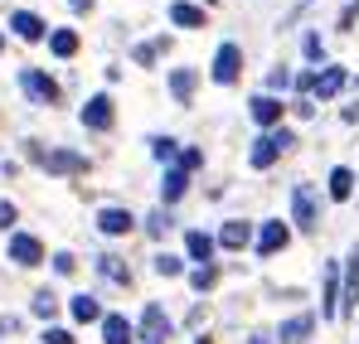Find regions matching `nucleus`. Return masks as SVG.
Returning <instances> with one entry per match:
<instances>
[{
    "label": "nucleus",
    "mask_w": 359,
    "mask_h": 344,
    "mask_svg": "<svg viewBox=\"0 0 359 344\" xmlns=\"http://www.w3.org/2000/svg\"><path fill=\"white\" fill-rule=\"evenodd\" d=\"M292 146H297V136H292L287 126H277V131H262V136L252 141V156H248V160H252V170H267V165H272L277 156H287Z\"/></svg>",
    "instance_id": "f257e3e1"
},
{
    "label": "nucleus",
    "mask_w": 359,
    "mask_h": 344,
    "mask_svg": "<svg viewBox=\"0 0 359 344\" xmlns=\"http://www.w3.org/2000/svg\"><path fill=\"white\" fill-rule=\"evenodd\" d=\"M20 88H25V97L39 102V107L59 102V83H54L49 73H39V68H25V73H20Z\"/></svg>",
    "instance_id": "f03ea898"
},
{
    "label": "nucleus",
    "mask_w": 359,
    "mask_h": 344,
    "mask_svg": "<svg viewBox=\"0 0 359 344\" xmlns=\"http://www.w3.org/2000/svg\"><path fill=\"white\" fill-rule=\"evenodd\" d=\"M292 214H297V223L306 233L320 228V204H316V189H311V184H297V189H292Z\"/></svg>",
    "instance_id": "7ed1b4c3"
},
{
    "label": "nucleus",
    "mask_w": 359,
    "mask_h": 344,
    "mask_svg": "<svg viewBox=\"0 0 359 344\" xmlns=\"http://www.w3.org/2000/svg\"><path fill=\"white\" fill-rule=\"evenodd\" d=\"M170 330H175V325H170L165 305H156V301H151V305H146V315H141V340H146V344H165V340H170Z\"/></svg>",
    "instance_id": "20e7f679"
},
{
    "label": "nucleus",
    "mask_w": 359,
    "mask_h": 344,
    "mask_svg": "<svg viewBox=\"0 0 359 344\" xmlns=\"http://www.w3.org/2000/svg\"><path fill=\"white\" fill-rule=\"evenodd\" d=\"M10 262H20V267H39V262H44V242L29 238V233H10Z\"/></svg>",
    "instance_id": "39448f33"
},
{
    "label": "nucleus",
    "mask_w": 359,
    "mask_h": 344,
    "mask_svg": "<svg viewBox=\"0 0 359 344\" xmlns=\"http://www.w3.org/2000/svg\"><path fill=\"white\" fill-rule=\"evenodd\" d=\"M238 68H243V49L238 44H224L219 54H214V83H238Z\"/></svg>",
    "instance_id": "423d86ee"
},
{
    "label": "nucleus",
    "mask_w": 359,
    "mask_h": 344,
    "mask_svg": "<svg viewBox=\"0 0 359 344\" xmlns=\"http://www.w3.org/2000/svg\"><path fill=\"white\" fill-rule=\"evenodd\" d=\"M34 160H39L44 170H54V174H78V170H88V160H83V156H73V151H34Z\"/></svg>",
    "instance_id": "0eeeda50"
},
{
    "label": "nucleus",
    "mask_w": 359,
    "mask_h": 344,
    "mask_svg": "<svg viewBox=\"0 0 359 344\" xmlns=\"http://www.w3.org/2000/svg\"><path fill=\"white\" fill-rule=\"evenodd\" d=\"M248 112H252V121H257V126H272V131H277V121H282V112H287V107H282L272 92H257Z\"/></svg>",
    "instance_id": "6e6552de"
},
{
    "label": "nucleus",
    "mask_w": 359,
    "mask_h": 344,
    "mask_svg": "<svg viewBox=\"0 0 359 344\" xmlns=\"http://www.w3.org/2000/svg\"><path fill=\"white\" fill-rule=\"evenodd\" d=\"M83 126H93V131H112V97H88V107H83Z\"/></svg>",
    "instance_id": "1a4fd4ad"
},
{
    "label": "nucleus",
    "mask_w": 359,
    "mask_h": 344,
    "mask_svg": "<svg viewBox=\"0 0 359 344\" xmlns=\"http://www.w3.org/2000/svg\"><path fill=\"white\" fill-rule=\"evenodd\" d=\"M287 242H292V233H287V223H262V233H257V252H262V257L282 252Z\"/></svg>",
    "instance_id": "9d476101"
},
{
    "label": "nucleus",
    "mask_w": 359,
    "mask_h": 344,
    "mask_svg": "<svg viewBox=\"0 0 359 344\" xmlns=\"http://www.w3.org/2000/svg\"><path fill=\"white\" fill-rule=\"evenodd\" d=\"M97 228L107 233V238H121V233L136 228V219H131L126 209H102V214H97Z\"/></svg>",
    "instance_id": "9b49d317"
},
{
    "label": "nucleus",
    "mask_w": 359,
    "mask_h": 344,
    "mask_svg": "<svg viewBox=\"0 0 359 344\" xmlns=\"http://www.w3.org/2000/svg\"><path fill=\"white\" fill-rule=\"evenodd\" d=\"M10 29H15L20 39H29V44H34V39H44V20H39V15H29V10H15V15H10Z\"/></svg>",
    "instance_id": "f8f14e48"
},
{
    "label": "nucleus",
    "mask_w": 359,
    "mask_h": 344,
    "mask_svg": "<svg viewBox=\"0 0 359 344\" xmlns=\"http://www.w3.org/2000/svg\"><path fill=\"white\" fill-rule=\"evenodd\" d=\"M184 247H189V257H194L199 267H204V262L214 257V238H209L204 228H189V233H184Z\"/></svg>",
    "instance_id": "ddd939ff"
},
{
    "label": "nucleus",
    "mask_w": 359,
    "mask_h": 344,
    "mask_svg": "<svg viewBox=\"0 0 359 344\" xmlns=\"http://www.w3.org/2000/svg\"><path fill=\"white\" fill-rule=\"evenodd\" d=\"M345 88V68H325V73H316V88H311V97H335Z\"/></svg>",
    "instance_id": "4468645a"
},
{
    "label": "nucleus",
    "mask_w": 359,
    "mask_h": 344,
    "mask_svg": "<svg viewBox=\"0 0 359 344\" xmlns=\"http://www.w3.org/2000/svg\"><path fill=\"white\" fill-rule=\"evenodd\" d=\"M311 330H316V320H311V315H292V320L277 330V340H282V344H301Z\"/></svg>",
    "instance_id": "2eb2a0df"
},
{
    "label": "nucleus",
    "mask_w": 359,
    "mask_h": 344,
    "mask_svg": "<svg viewBox=\"0 0 359 344\" xmlns=\"http://www.w3.org/2000/svg\"><path fill=\"white\" fill-rule=\"evenodd\" d=\"M102 344H131V320L126 315H107L102 320Z\"/></svg>",
    "instance_id": "dca6fc26"
},
{
    "label": "nucleus",
    "mask_w": 359,
    "mask_h": 344,
    "mask_svg": "<svg viewBox=\"0 0 359 344\" xmlns=\"http://www.w3.org/2000/svg\"><path fill=\"white\" fill-rule=\"evenodd\" d=\"M170 20H175L180 29H204V10L199 5H184V0L170 5Z\"/></svg>",
    "instance_id": "f3484780"
},
{
    "label": "nucleus",
    "mask_w": 359,
    "mask_h": 344,
    "mask_svg": "<svg viewBox=\"0 0 359 344\" xmlns=\"http://www.w3.org/2000/svg\"><path fill=\"white\" fill-rule=\"evenodd\" d=\"M359 301V247H350V262H345V310ZM340 310V315H345Z\"/></svg>",
    "instance_id": "a211bd4d"
},
{
    "label": "nucleus",
    "mask_w": 359,
    "mask_h": 344,
    "mask_svg": "<svg viewBox=\"0 0 359 344\" xmlns=\"http://www.w3.org/2000/svg\"><path fill=\"white\" fill-rule=\"evenodd\" d=\"M248 238H252V228H248L243 219L224 223V233H219V242H224V247H233V252H238V247H248Z\"/></svg>",
    "instance_id": "6ab92c4d"
},
{
    "label": "nucleus",
    "mask_w": 359,
    "mask_h": 344,
    "mask_svg": "<svg viewBox=\"0 0 359 344\" xmlns=\"http://www.w3.org/2000/svg\"><path fill=\"white\" fill-rule=\"evenodd\" d=\"M73 320H83V325H88V320H107V315H102V305L83 291V296H73Z\"/></svg>",
    "instance_id": "aec40b11"
},
{
    "label": "nucleus",
    "mask_w": 359,
    "mask_h": 344,
    "mask_svg": "<svg viewBox=\"0 0 359 344\" xmlns=\"http://www.w3.org/2000/svg\"><path fill=\"white\" fill-rule=\"evenodd\" d=\"M194 78H199L194 68H175V73H170V92H175V102H189V92H194Z\"/></svg>",
    "instance_id": "412c9836"
},
{
    "label": "nucleus",
    "mask_w": 359,
    "mask_h": 344,
    "mask_svg": "<svg viewBox=\"0 0 359 344\" xmlns=\"http://www.w3.org/2000/svg\"><path fill=\"white\" fill-rule=\"evenodd\" d=\"M355 194V170H330V199H350Z\"/></svg>",
    "instance_id": "4be33fe9"
},
{
    "label": "nucleus",
    "mask_w": 359,
    "mask_h": 344,
    "mask_svg": "<svg viewBox=\"0 0 359 344\" xmlns=\"http://www.w3.org/2000/svg\"><path fill=\"white\" fill-rule=\"evenodd\" d=\"M97 272H102L107 282H117V287H126V282H131V272L121 267V257H112V252H107V257H97Z\"/></svg>",
    "instance_id": "5701e85b"
},
{
    "label": "nucleus",
    "mask_w": 359,
    "mask_h": 344,
    "mask_svg": "<svg viewBox=\"0 0 359 344\" xmlns=\"http://www.w3.org/2000/svg\"><path fill=\"white\" fill-rule=\"evenodd\" d=\"M49 49H54L59 58H73V54H78V34H73V29H54Z\"/></svg>",
    "instance_id": "b1692460"
},
{
    "label": "nucleus",
    "mask_w": 359,
    "mask_h": 344,
    "mask_svg": "<svg viewBox=\"0 0 359 344\" xmlns=\"http://www.w3.org/2000/svg\"><path fill=\"white\" fill-rule=\"evenodd\" d=\"M184 184H189V179H184V170H165V184H161V194H165V204H175L180 194H184Z\"/></svg>",
    "instance_id": "393cba45"
},
{
    "label": "nucleus",
    "mask_w": 359,
    "mask_h": 344,
    "mask_svg": "<svg viewBox=\"0 0 359 344\" xmlns=\"http://www.w3.org/2000/svg\"><path fill=\"white\" fill-rule=\"evenodd\" d=\"M214 282H219V267H214V262H204V267L189 272V287H194V291H209Z\"/></svg>",
    "instance_id": "a878e982"
},
{
    "label": "nucleus",
    "mask_w": 359,
    "mask_h": 344,
    "mask_svg": "<svg viewBox=\"0 0 359 344\" xmlns=\"http://www.w3.org/2000/svg\"><path fill=\"white\" fill-rule=\"evenodd\" d=\"M34 315H39V320H54V315H59V296H54V291H39V296H34Z\"/></svg>",
    "instance_id": "bb28decb"
},
{
    "label": "nucleus",
    "mask_w": 359,
    "mask_h": 344,
    "mask_svg": "<svg viewBox=\"0 0 359 344\" xmlns=\"http://www.w3.org/2000/svg\"><path fill=\"white\" fill-rule=\"evenodd\" d=\"M146 233H151V238H165V233H170V214H165V209H156V214L146 219Z\"/></svg>",
    "instance_id": "cd10ccee"
},
{
    "label": "nucleus",
    "mask_w": 359,
    "mask_h": 344,
    "mask_svg": "<svg viewBox=\"0 0 359 344\" xmlns=\"http://www.w3.org/2000/svg\"><path fill=\"white\" fill-rule=\"evenodd\" d=\"M151 156H156L161 165H165V160H175V141H170V136H156V141H151Z\"/></svg>",
    "instance_id": "c85d7f7f"
},
{
    "label": "nucleus",
    "mask_w": 359,
    "mask_h": 344,
    "mask_svg": "<svg viewBox=\"0 0 359 344\" xmlns=\"http://www.w3.org/2000/svg\"><path fill=\"white\" fill-rule=\"evenodd\" d=\"M156 272H161V277H180L184 267H180V257H170V252H161V257H156Z\"/></svg>",
    "instance_id": "c756f323"
},
{
    "label": "nucleus",
    "mask_w": 359,
    "mask_h": 344,
    "mask_svg": "<svg viewBox=\"0 0 359 344\" xmlns=\"http://www.w3.org/2000/svg\"><path fill=\"white\" fill-rule=\"evenodd\" d=\"M282 88H292V73L287 68H272L267 73V92H282Z\"/></svg>",
    "instance_id": "7c9ffc66"
},
{
    "label": "nucleus",
    "mask_w": 359,
    "mask_h": 344,
    "mask_svg": "<svg viewBox=\"0 0 359 344\" xmlns=\"http://www.w3.org/2000/svg\"><path fill=\"white\" fill-rule=\"evenodd\" d=\"M301 49H306V58H325V44H320V34H306V44H301Z\"/></svg>",
    "instance_id": "2f4dec72"
},
{
    "label": "nucleus",
    "mask_w": 359,
    "mask_h": 344,
    "mask_svg": "<svg viewBox=\"0 0 359 344\" xmlns=\"http://www.w3.org/2000/svg\"><path fill=\"white\" fill-rule=\"evenodd\" d=\"M359 20V0H350V5H345V10H340V29H350V25H355Z\"/></svg>",
    "instance_id": "473e14b6"
},
{
    "label": "nucleus",
    "mask_w": 359,
    "mask_h": 344,
    "mask_svg": "<svg viewBox=\"0 0 359 344\" xmlns=\"http://www.w3.org/2000/svg\"><path fill=\"white\" fill-rule=\"evenodd\" d=\"M73 267H78V262H73V257H68V252H59V257H54V272H59V277H68V272H73Z\"/></svg>",
    "instance_id": "72a5a7b5"
},
{
    "label": "nucleus",
    "mask_w": 359,
    "mask_h": 344,
    "mask_svg": "<svg viewBox=\"0 0 359 344\" xmlns=\"http://www.w3.org/2000/svg\"><path fill=\"white\" fill-rule=\"evenodd\" d=\"M10 223H15V204H5V199H0V228H10Z\"/></svg>",
    "instance_id": "f704fd0d"
},
{
    "label": "nucleus",
    "mask_w": 359,
    "mask_h": 344,
    "mask_svg": "<svg viewBox=\"0 0 359 344\" xmlns=\"http://www.w3.org/2000/svg\"><path fill=\"white\" fill-rule=\"evenodd\" d=\"M44 344H73V335H68V330H49V335H44Z\"/></svg>",
    "instance_id": "c9c22d12"
},
{
    "label": "nucleus",
    "mask_w": 359,
    "mask_h": 344,
    "mask_svg": "<svg viewBox=\"0 0 359 344\" xmlns=\"http://www.w3.org/2000/svg\"><path fill=\"white\" fill-rule=\"evenodd\" d=\"M15 325H20L15 315H0V335H15Z\"/></svg>",
    "instance_id": "e433bc0d"
},
{
    "label": "nucleus",
    "mask_w": 359,
    "mask_h": 344,
    "mask_svg": "<svg viewBox=\"0 0 359 344\" xmlns=\"http://www.w3.org/2000/svg\"><path fill=\"white\" fill-rule=\"evenodd\" d=\"M68 5H73V10H93V0H68Z\"/></svg>",
    "instance_id": "4c0bfd02"
},
{
    "label": "nucleus",
    "mask_w": 359,
    "mask_h": 344,
    "mask_svg": "<svg viewBox=\"0 0 359 344\" xmlns=\"http://www.w3.org/2000/svg\"><path fill=\"white\" fill-rule=\"evenodd\" d=\"M199 344H209V340H199Z\"/></svg>",
    "instance_id": "58836bf2"
},
{
    "label": "nucleus",
    "mask_w": 359,
    "mask_h": 344,
    "mask_svg": "<svg viewBox=\"0 0 359 344\" xmlns=\"http://www.w3.org/2000/svg\"><path fill=\"white\" fill-rule=\"evenodd\" d=\"M0 44H5V39H0Z\"/></svg>",
    "instance_id": "ea45409f"
}]
</instances>
